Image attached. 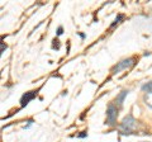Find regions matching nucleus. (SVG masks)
Masks as SVG:
<instances>
[{"instance_id": "8", "label": "nucleus", "mask_w": 152, "mask_h": 142, "mask_svg": "<svg viewBox=\"0 0 152 142\" xmlns=\"http://www.w3.org/2000/svg\"><path fill=\"white\" fill-rule=\"evenodd\" d=\"M57 33H58V34H62V28H58V32Z\"/></svg>"}, {"instance_id": "4", "label": "nucleus", "mask_w": 152, "mask_h": 142, "mask_svg": "<svg viewBox=\"0 0 152 142\" xmlns=\"http://www.w3.org/2000/svg\"><path fill=\"white\" fill-rule=\"evenodd\" d=\"M37 95V93L36 91H29V93H27L26 95H23V98H22V100H20V103H22V105L24 107V105H27L28 103H29L33 98H34Z\"/></svg>"}, {"instance_id": "5", "label": "nucleus", "mask_w": 152, "mask_h": 142, "mask_svg": "<svg viewBox=\"0 0 152 142\" xmlns=\"http://www.w3.org/2000/svg\"><path fill=\"white\" fill-rule=\"evenodd\" d=\"M145 103L150 108H152V93H146L145 94Z\"/></svg>"}, {"instance_id": "2", "label": "nucleus", "mask_w": 152, "mask_h": 142, "mask_svg": "<svg viewBox=\"0 0 152 142\" xmlns=\"http://www.w3.org/2000/svg\"><path fill=\"white\" fill-rule=\"evenodd\" d=\"M117 117H118V109L114 105H109L107 111V123L110 126L115 124Z\"/></svg>"}, {"instance_id": "1", "label": "nucleus", "mask_w": 152, "mask_h": 142, "mask_svg": "<svg viewBox=\"0 0 152 142\" xmlns=\"http://www.w3.org/2000/svg\"><path fill=\"white\" fill-rule=\"evenodd\" d=\"M136 126H137L136 119L129 114V116L124 117V119L122 121V123H121V130H122V132L124 135H128V133H131V132L136 128Z\"/></svg>"}, {"instance_id": "6", "label": "nucleus", "mask_w": 152, "mask_h": 142, "mask_svg": "<svg viewBox=\"0 0 152 142\" xmlns=\"http://www.w3.org/2000/svg\"><path fill=\"white\" fill-rule=\"evenodd\" d=\"M127 94H128V90H123V91L119 94V97L117 98V103L119 104V105H122V104H123V100H124V97L127 95Z\"/></svg>"}, {"instance_id": "3", "label": "nucleus", "mask_w": 152, "mask_h": 142, "mask_svg": "<svg viewBox=\"0 0 152 142\" xmlns=\"http://www.w3.org/2000/svg\"><path fill=\"white\" fill-rule=\"evenodd\" d=\"M133 61H134V59H126V60L121 61V62L118 64L117 66H114L113 72L117 74V72H119V71H122V70H126L128 67H131V66L133 65Z\"/></svg>"}, {"instance_id": "7", "label": "nucleus", "mask_w": 152, "mask_h": 142, "mask_svg": "<svg viewBox=\"0 0 152 142\" xmlns=\"http://www.w3.org/2000/svg\"><path fill=\"white\" fill-rule=\"evenodd\" d=\"M142 90H143L145 93H152V80L142 86Z\"/></svg>"}]
</instances>
